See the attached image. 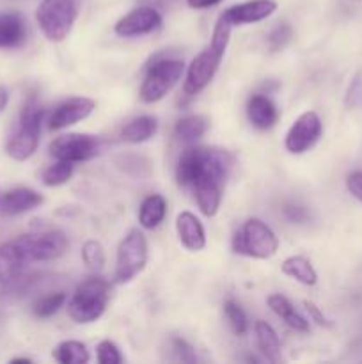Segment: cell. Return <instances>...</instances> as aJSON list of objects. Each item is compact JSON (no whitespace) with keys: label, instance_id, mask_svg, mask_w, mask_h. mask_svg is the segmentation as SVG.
<instances>
[{"label":"cell","instance_id":"obj_16","mask_svg":"<svg viewBox=\"0 0 362 364\" xmlns=\"http://www.w3.org/2000/svg\"><path fill=\"white\" fill-rule=\"evenodd\" d=\"M43 196L39 192L27 187H16L7 191L0 199V212L4 215H20V213L31 212L43 205Z\"/></svg>","mask_w":362,"mask_h":364},{"label":"cell","instance_id":"obj_40","mask_svg":"<svg viewBox=\"0 0 362 364\" xmlns=\"http://www.w3.org/2000/svg\"><path fill=\"white\" fill-rule=\"evenodd\" d=\"M11 363H32V361L27 358H16V359H11Z\"/></svg>","mask_w":362,"mask_h":364},{"label":"cell","instance_id":"obj_6","mask_svg":"<svg viewBox=\"0 0 362 364\" xmlns=\"http://www.w3.org/2000/svg\"><path fill=\"white\" fill-rule=\"evenodd\" d=\"M277 249H279V238L272 228L259 219H248L233 237V252L247 258H272Z\"/></svg>","mask_w":362,"mask_h":364},{"label":"cell","instance_id":"obj_11","mask_svg":"<svg viewBox=\"0 0 362 364\" xmlns=\"http://www.w3.org/2000/svg\"><path fill=\"white\" fill-rule=\"evenodd\" d=\"M322 134L323 124L319 116L314 110H307V112L300 114L297 121L291 124V128L286 134V139H284V146L293 155H302V153L314 148L316 142L322 139Z\"/></svg>","mask_w":362,"mask_h":364},{"label":"cell","instance_id":"obj_39","mask_svg":"<svg viewBox=\"0 0 362 364\" xmlns=\"http://www.w3.org/2000/svg\"><path fill=\"white\" fill-rule=\"evenodd\" d=\"M7 102H9V92H7V89L4 85H0V114L6 110Z\"/></svg>","mask_w":362,"mask_h":364},{"label":"cell","instance_id":"obj_4","mask_svg":"<svg viewBox=\"0 0 362 364\" xmlns=\"http://www.w3.org/2000/svg\"><path fill=\"white\" fill-rule=\"evenodd\" d=\"M110 301V287L102 277H89L77 287L67 302V313L77 323H92L102 318Z\"/></svg>","mask_w":362,"mask_h":364},{"label":"cell","instance_id":"obj_18","mask_svg":"<svg viewBox=\"0 0 362 364\" xmlns=\"http://www.w3.org/2000/svg\"><path fill=\"white\" fill-rule=\"evenodd\" d=\"M247 116L252 127L258 130H270L279 121V110L268 96L254 95L247 102Z\"/></svg>","mask_w":362,"mask_h":364},{"label":"cell","instance_id":"obj_38","mask_svg":"<svg viewBox=\"0 0 362 364\" xmlns=\"http://www.w3.org/2000/svg\"><path fill=\"white\" fill-rule=\"evenodd\" d=\"M222 0H187L188 7H192V9H206V7L216 6Z\"/></svg>","mask_w":362,"mask_h":364},{"label":"cell","instance_id":"obj_29","mask_svg":"<svg viewBox=\"0 0 362 364\" xmlns=\"http://www.w3.org/2000/svg\"><path fill=\"white\" fill-rule=\"evenodd\" d=\"M64 302H66V294L64 291H55V294H50L46 297L39 299L32 311H34L38 318H50V316H53L62 308Z\"/></svg>","mask_w":362,"mask_h":364},{"label":"cell","instance_id":"obj_7","mask_svg":"<svg viewBox=\"0 0 362 364\" xmlns=\"http://www.w3.org/2000/svg\"><path fill=\"white\" fill-rule=\"evenodd\" d=\"M185 71L183 60L180 59H155L146 71L141 85V100L144 103H156L172 91L174 85L181 80Z\"/></svg>","mask_w":362,"mask_h":364},{"label":"cell","instance_id":"obj_22","mask_svg":"<svg viewBox=\"0 0 362 364\" xmlns=\"http://www.w3.org/2000/svg\"><path fill=\"white\" fill-rule=\"evenodd\" d=\"M156 130H158V123H156L155 117L141 116L131 119L121 130V139L124 142H130V144H138V142H146L155 137Z\"/></svg>","mask_w":362,"mask_h":364},{"label":"cell","instance_id":"obj_32","mask_svg":"<svg viewBox=\"0 0 362 364\" xmlns=\"http://www.w3.org/2000/svg\"><path fill=\"white\" fill-rule=\"evenodd\" d=\"M96 355H98L99 364H121L123 363V355H121L119 348L116 343L110 340L99 341L98 348H96Z\"/></svg>","mask_w":362,"mask_h":364},{"label":"cell","instance_id":"obj_8","mask_svg":"<svg viewBox=\"0 0 362 364\" xmlns=\"http://www.w3.org/2000/svg\"><path fill=\"white\" fill-rule=\"evenodd\" d=\"M146 263H148V240L142 231L131 230L123 238L117 251L116 281L119 284L130 283L146 269Z\"/></svg>","mask_w":362,"mask_h":364},{"label":"cell","instance_id":"obj_15","mask_svg":"<svg viewBox=\"0 0 362 364\" xmlns=\"http://www.w3.org/2000/svg\"><path fill=\"white\" fill-rule=\"evenodd\" d=\"M277 9L275 0H248V2L238 4V6L229 7L222 13V16L229 21L233 27L236 25L258 23V21L266 20L272 16Z\"/></svg>","mask_w":362,"mask_h":364},{"label":"cell","instance_id":"obj_3","mask_svg":"<svg viewBox=\"0 0 362 364\" xmlns=\"http://www.w3.org/2000/svg\"><path fill=\"white\" fill-rule=\"evenodd\" d=\"M43 117H45V109L41 107V103L35 98L28 100L7 137L6 153L11 159L23 162L34 155L39 146Z\"/></svg>","mask_w":362,"mask_h":364},{"label":"cell","instance_id":"obj_10","mask_svg":"<svg viewBox=\"0 0 362 364\" xmlns=\"http://www.w3.org/2000/svg\"><path fill=\"white\" fill-rule=\"evenodd\" d=\"M99 153V139L91 134H66L50 144V155L64 162H87Z\"/></svg>","mask_w":362,"mask_h":364},{"label":"cell","instance_id":"obj_36","mask_svg":"<svg viewBox=\"0 0 362 364\" xmlns=\"http://www.w3.org/2000/svg\"><path fill=\"white\" fill-rule=\"evenodd\" d=\"M304 306H305V309H307V313H309V316H311L312 322H316V323H318V326H322V327H330V326H332V323H330L329 320L325 318V315H323V313L319 311L318 306L312 304V302H309V301H305Z\"/></svg>","mask_w":362,"mask_h":364},{"label":"cell","instance_id":"obj_28","mask_svg":"<svg viewBox=\"0 0 362 364\" xmlns=\"http://www.w3.org/2000/svg\"><path fill=\"white\" fill-rule=\"evenodd\" d=\"M224 313H226V318L229 322L231 329L236 336H245L248 331V320L245 311L241 309V306L234 301H226L224 302Z\"/></svg>","mask_w":362,"mask_h":364},{"label":"cell","instance_id":"obj_33","mask_svg":"<svg viewBox=\"0 0 362 364\" xmlns=\"http://www.w3.org/2000/svg\"><path fill=\"white\" fill-rule=\"evenodd\" d=\"M170 350H172L174 358L181 363H195L197 361V355L195 350L192 348V345L188 341H185L183 338H172L170 340Z\"/></svg>","mask_w":362,"mask_h":364},{"label":"cell","instance_id":"obj_13","mask_svg":"<svg viewBox=\"0 0 362 364\" xmlns=\"http://www.w3.org/2000/svg\"><path fill=\"white\" fill-rule=\"evenodd\" d=\"M96 109L94 100L84 98V96H77V98H67L66 102L59 103L53 110L52 117H50L48 128L50 130H64V128L71 127V124L84 121L92 114Z\"/></svg>","mask_w":362,"mask_h":364},{"label":"cell","instance_id":"obj_21","mask_svg":"<svg viewBox=\"0 0 362 364\" xmlns=\"http://www.w3.org/2000/svg\"><path fill=\"white\" fill-rule=\"evenodd\" d=\"M167 213V201L163 196L151 194L142 201L138 208V223L144 230H155L163 223Z\"/></svg>","mask_w":362,"mask_h":364},{"label":"cell","instance_id":"obj_9","mask_svg":"<svg viewBox=\"0 0 362 364\" xmlns=\"http://www.w3.org/2000/svg\"><path fill=\"white\" fill-rule=\"evenodd\" d=\"M18 242L23 247L28 263L50 262V259L60 258L67 251V245H70L66 235L57 230L21 235V237H18Z\"/></svg>","mask_w":362,"mask_h":364},{"label":"cell","instance_id":"obj_35","mask_svg":"<svg viewBox=\"0 0 362 364\" xmlns=\"http://www.w3.org/2000/svg\"><path fill=\"white\" fill-rule=\"evenodd\" d=\"M284 215H286V219L290 220V223H295V224H300L307 219V212H305V208H302V206L298 205H287L286 208H284Z\"/></svg>","mask_w":362,"mask_h":364},{"label":"cell","instance_id":"obj_12","mask_svg":"<svg viewBox=\"0 0 362 364\" xmlns=\"http://www.w3.org/2000/svg\"><path fill=\"white\" fill-rule=\"evenodd\" d=\"M162 25V14L158 9L149 6H138L128 14H124L114 25V32L121 38H138L156 31Z\"/></svg>","mask_w":362,"mask_h":364},{"label":"cell","instance_id":"obj_17","mask_svg":"<svg viewBox=\"0 0 362 364\" xmlns=\"http://www.w3.org/2000/svg\"><path fill=\"white\" fill-rule=\"evenodd\" d=\"M176 231L177 237H180V242L183 244V247L188 249V251L197 252L204 249V228H202L201 220H199L192 212H181L180 215L176 217Z\"/></svg>","mask_w":362,"mask_h":364},{"label":"cell","instance_id":"obj_5","mask_svg":"<svg viewBox=\"0 0 362 364\" xmlns=\"http://www.w3.org/2000/svg\"><path fill=\"white\" fill-rule=\"evenodd\" d=\"M80 13V0H43L35 11V21L48 41L67 38Z\"/></svg>","mask_w":362,"mask_h":364},{"label":"cell","instance_id":"obj_25","mask_svg":"<svg viewBox=\"0 0 362 364\" xmlns=\"http://www.w3.org/2000/svg\"><path fill=\"white\" fill-rule=\"evenodd\" d=\"M208 127L209 123L204 116H187L177 121L174 127V135L177 141L185 142V144H194L206 134Z\"/></svg>","mask_w":362,"mask_h":364},{"label":"cell","instance_id":"obj_27","mask_svg":"<svg viewBox=\"0 0 362 364\" xmlns=\"http://www.w3.org/2000/svg\"><path fill=\"white\" fill-rule=\"evenodd\" d=\"M71 176H73V164L57 160L55 164H52V166L43 171L41 181L46 187H60V185L67 183Z\"/></svg>","mask_w":362,"mask_h":364},{"label":"cell","instance_id":"obj_2","mask_svg":"<svg viewBox=\"0 0 362 364\" xmlns=\"http://www.w3.org/2000/svg\"><path fill=\"white\" fill-rule=\"evenodd\" d=\"M231 31H233V25L226 20V18L220 14L219 20H216L215 28H213L212 43H209L208 48L202 50L197 57L190 63L187 70V78H185L183 84V92L187 96H195L201 91H204L209 85V82L213 80V77L219 71L220 63L224 59V53H226L227 45H229Z\"/></svg>","mask_w":362,"mask_h":364},{"label":"cell","instance_id":"obj_19","mask_svg":"<svg viewBox=\"0 0 362 364\" xmlns=\"http://www.w3.org/2000/svg\"><path fill=\"white\" fill-rule=\"evenodd\" d=\"M27 38V25L21 14L0 13V48L20 46Z\"/></svg>","mask_w":362,"mask_h":364},{"label":"cell","instance_id":"obj_37","mask_svg":"<svg viewBox=\"0 0 362 364\" xmlns=\"http://www.w3.org/2000/svg\"><path fill=\"white\" fill-rule=\"evenodd\" d=\"M141 6H149V7H155L158 11H167L177 2V0H137Z\"/></svg>","mask_w":362,"mask_h":364},{"label":"cell","instance_id":"obj_31","mask_svg":"<svg viewBox=\"0 0 362 364\" xmlns=\"http://www.w3.org/2000/svg\"><path fill=\"white\" fill-rule=\"evenodd\" d=\"M291 39H293V28L287 23H279L277 27L272 28L266 41H268L270 52H279V50L286 48L290 45Z\"/></svg>","mask_w":362,"mask_h":364},{"label":"cell","instance_id":"obj_26","mask_svg":"<svg viewBox=\"0 0 362 364\" xmlns=\"http://www.w3.org/2000/svg\"><path fill=\"white\" fill-rule=\"evenodd\" d=\"M53 359L60 364H85L89 363V350L80 341H62L53 350Z\"/></svg>","mask_w":362,"mask_h":364},{"label":"cell","instance_id":"obj_14","mask_svg":"<svg viewBox=\"0 0 362 364\" xmlns=\"http://www.w3.org/2000/svg\"><path fill=\"white\" fill-rule=\"evenodd\" d=\"M27 263L28 259L18 238L4 242L0 245V284L11 287V284L16 283L23 274Z\"/></svg>","mask_w":362,"mask_h":364},{"label":"cell","instance_id":"obj_30","mask_svg":"<svg viewBox=\"0 0 362 364\" xmlns=\"http://www.w3.org/2000/svg\"><path fill=\"white\" fill-rule=\"evenodd\" d=\"M82 259L85 265L94 272H99L105 265V251H103L102 244L96 240H87L82 247Z\"/></svg>","mask_w":362,"mask_h":364},{"label":"cell","instance_id":"obj_20","mask_svg":"<svg viewBox=\"0 0 362 364\" xmlns=\"http://www.w3.org/2000/svg\"><path fill=\"white\" fill-rule=\"evenodd\" d=\"M266 302H268V308L272 309L279 318H283L287 327L298 331V333H307L309 322L293 308V304H291L284 295L273 294L266 299Z\"/></svg>","mask_w":362,"mask_h":364},{"label":"cell","instance_id":"obj_1","mask_svg":"<svg viewBox=\"0 0 362 364\" xmlns=\"http://www.w3.org/2000/svg\"><path fill=\"white\" fill-rule=\"evenodd\" d=\"M234 159L226 149L187 148L176 166L177 185L190 191L206 217L216 215Z\"/></svg>","mask_w":362,"mask_h":364},{"label":"cell","instance_id":"obj_23","mask_svg":"<svg viewBox=\"0 0 362 364\" xmlns=\"http://www.w3.org/2000/svg\"><path fill=\"white\" fill-rule=\"evenodd\" d=\"M256 340H258L259 350L263 352L266 359L270 363H279L280 359V341L277 333L273 331V327L270 323L263 322V320H258L254 326Z\"/></svg>","mask_w":362,"mask_h":364},{"label":"cell","instance_id":"obj_24","mask_svg":"<svg viewBox=\"0 0 362 364\" xmlns=\"http://www.w3.org/2000/svg\"><path fill=\"white\" fill-rule=\"evenodd\" d=\"M280 269H283V274L293 277L295 281L305 284V287H312L318 281V274H316L314 267L304 256H291V258L284 259Z\"/></svg>","mask_w":362,"mask_h":364},{"label":"cell","instance_id":"obj_34","mask_svg":"<svg viewBox=\"0 0 362 364\" xmlns=\"http://www.w3.org/2000/svg\"><path fill=\"white\" fill-rule=\"evenodd\" d=\"M346 188L357 201L362 203V171H353L348 174Z\"/></svg>","mask_w":362,"mask_h":364}]
</instances>
